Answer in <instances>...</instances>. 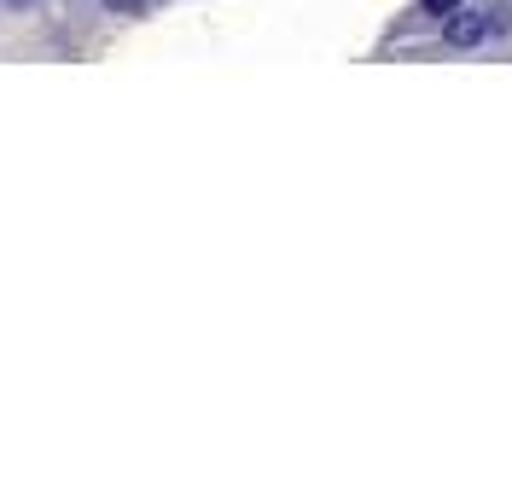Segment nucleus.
<instances>
[{
  "label": "nucleus",
  "instance_id": "nucleus-3",
  "mask_svg": "<svg viewBox=\"0 0 512 500\" xmlns=\"http://www.w3.org/2000/svg\"><path fill=\"white\" fill-rule=\"evenodd\" d=\"M111 12H140V0H105Z\"/></svg>",
  "mask_w": 512,
  "mask_h": 500
},
{
  "label": "nucleus",
  "instance_id": "nucleus-2",
  "mask_svg": "<svg viewBox=\"0 0 512 500\" xmlns=\"http://www.w3.org/2000/svg\"><path fill=\"white\" fill-rule=\"evenodd\" d=\"M454 6H466V0H425V12H431V18H448Z\"/></svg>",
  "mask_w": 512,
  "mask_h": 500
},
{
  "label": "nucleus",
  "instance_id": "nucleus-1",
  "mask_svg": "<svg viewBox=\"0 0 512 500\" xmlns=\"http://www.w3.org/2000/svg\"><path fill=\"white\" fill-rule=\"evenodd\" d=\"M483 30H489V24H483V12H472V6H454V12L443 18V41H448V47H460V53H466V47H478Z\"/></svg>",
  "mask_w": 512,
  "mask_h": 500
}]
</instances>
